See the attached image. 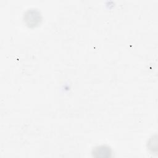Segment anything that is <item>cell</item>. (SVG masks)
Instances as JSON below:
<instances>
[{"label":"cell","instance_id":"cell-1","mask_svg":"<svg viewBox=\"0 0 158 158\" xmlns=\"http://www.w3.org/2000/svg\"><path fill=\"white\" fill-rule=\"evenodd\" d=\"M42 20L40 12L35 9L27 10L23 15V20L25 24L30 28L38 26Z\"/></svg>","mask_w":158,"mask_h":158},{"label":"cell","instance_id":"cell-2","mask_svg":"<svg viewBox=\"0 0 158 158\" xmlns=\"http://www.w3.org/2000/svg\"><path fill=\"white\" fill-rule=\"evenodd\" d=\"M93 156L96 158H108L112 156V150L106 145H101L95 147L92 151Z\"/></svg>","mask_w":158,"mask_h":158}]
</instances>
